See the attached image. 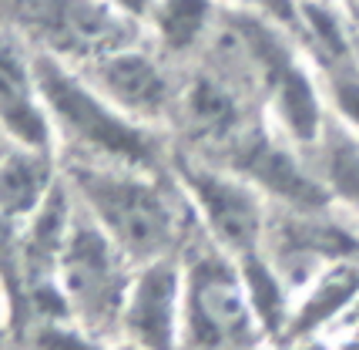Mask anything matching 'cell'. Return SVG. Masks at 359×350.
I'll return each mask as SVG.
<instances>
[{"mask_svg": "<svg viewBox=\"0 0 359 350\" xmlns=\"http://www.w3.org/2000/svg\"><path fill=\"white\" fill-rule=\"evenodd\" d=\"M172 175L205 242L232 259L262 253L272 206L249 179L222 162L198 159L182 148L172 152Z\"/></svg>", "mask_w": 359, "mask_h": 350, "instance_id": "obj_4", "label": "cell"}, {"mask_svg": "<svg viewBox=\"0 0 359 350\" xmlns=\"http://www.w3.org/2000/svg\"><path fill=\"white\" fill-rule=\"evenodd\" d=\"M262 118L266 125L292 142L302 152H313L332 122L326 81L302 51L276 71V78L262 91Z\"/></svg>", "mask_w": 359, "mask_h": 350, "instance_id": "obj_8", "label": "cell"}, {"mask_svg": "<svg viewBox=\"0 0 359 350\" xmlns=\"http://www.w3.org/2000/svg\"><path fill=\"white\" fill-rule=\"evenodd\" d=\"M313 169L323 182V189L329 192L332 206L343 216H349L353 223L359 219V135L332 115L326 135L319 138L313 152Z\"/></svg>", "mask_w": 359, "mask_h": 350, "instance_id": "obj_14", "label": "cell"}, {"mask_svg": "<svg viewBox=\"0 0 359 350\" xmlns=\"http://www.w3.org/2000/svg\"><path fill=\"white\" fill-rule=\"evenodd\" d=\"M7 148H11V142H7V135H4V131H0V155H4V152H7Z\"/></svg>", "mask_w": 359, "mask_h": 350, "instance_id": "obj_17", "label": "cell"}, {"mask_svg": "<svg viewBox=\"0 0 359 350\" xmlns=\"http://www.w3.org/2000/svg\"><path fill=\"white\" fill-rule=\"evenodd\" d=\"M41 98L54 135V152L61 162L81 165H118V169H172L175 142L168 131L138 125L118 112L108 98L81 74V67L57 54L34 48Z\"/></svg>", "mask_w": 359, "mask_h": 350, "instance_id": "obj_2", "label": "cell"}, {"mask_svg": "<svg viewBox=\"0 0 359 350\" xmlns=\"http://www.w3.org/2000/svg\"><path fill=\"white\" fill-rule=\"evenodd\" d=\"M185 327L182 350H272L252 310L238 259L191 233L185 253Z\"/></svg>", "mask_w": 359, "mask_h": 350, "instance_id": "obj_3", "label": "cell"}, {"mask_svg": "<svg viewBox=\"0 0 359 350\" xmlns=\"http://www.w3.org/2000/svg\"><path fill=\"white\" fill-rule=\"evenodd\" d=\"M61 179L64 165L54 148L11 145L0 155V223L20 229L41 212Z\"/></svg>", "mask_w": 359, "mask_h": 350, "instance_id": "obj_12", "label": "cell"}, {"mask_svg": "<svg viewBox=\"0 0 359 350\" xmlns=\"http://www.w3.org/2000/svg\"><path fill=\"white\" fill-rule=\"evenodd\" d=\"M222 0H155L144 20V41L172 64H198L219 24Z\"/></svg>", "mask_w": 359, "mask_h": 350, "instance_id": "obj_13", "label": "cell"}, {"mask_svg": "<svg viewBox=\"0 0 359 350\" xmlns=\"http://www.w3.org/2000/svg\"><path fill=\"white\" fill-rule=\"evenodd\" d=\"M17 313V300H14V290H11V283L0 276V334L11 327V320H14Z\"/></svg>", "mask_w": 359, "mask_h": 350, "instance_id": "obj_16", "label": "cell"}, {"mask_svg": "<svg viewBox=\"0 0 359 350\" xmlns=\"http://www.w3.org/2000/svg\"><path fill=\"white\" fill-rule=\"evenodd\" d=\"M44 51L74 67L91 64L114 48H125L144 34L104 0H44Z\"/></svg>", "mask_w": 359, "mask_h": 350, "instance_id": "obj_9", "label": "cell"}, {"mask_svg": "<svg viewBox=\"0 0 359 350\" xmlns=\"http://www.w3.org/2000/svg\"><path fill=\"white\" fill-rule=\"evenodd\" d=\"M182 327H185L182 256L138 263L118 323V344L128 350H182Z\"/></svg>", "mask_w": 359, "mask_h": 350, "instance_id": "obj_7", "label": "cell"}, {"mask_svg": "<svg viewBox=\"0 0 359 350\" xmlns=\"http://www.w3.org/2000/svg\"><path fill=\"white\" fill-rule=\"evenodd\" d=\"M104 4H111V7L121 17H128L131 24H138L141 31H144V20H148L151 7H155V0H104Z\"/></svg>", "mask_w": 359, "mask_h": 350, "instance_id": "obj_15", "label": "cell"}, {"mask_svg": "<svg viewBox=\"0 0 359 350\" xmlns=\"http://www.w3.org/2000/svg\"><path fill=\"white\" fill-rule=\"evenodd\" d=\"M359 306V259L336 263L316 276L313 283L292 297V317L285 344H296L306 337H332L343 327L349 313Z\"/></svg>", "mask_w": 359, "mask_h": 350, "instance_id": "obj_11", "label": "cell"}, {"mask_svg": "<svg viewBox=\"0 0 359 350\" xmlns=\"http://www.w3.org/2000/svg\"><path fill=\"white\" fill-rule=\"evenodd\" d=\"M81 74L118 112L135 118L138 125L172 135L185 78L178 74V64H172L161 51L144 41V34L125 48H114L94 58L91 64H81Z\"/></svg>", "mask_w": 359, "mask_h": 350, "instance_id": "obj_6", "label": "cell"}, {"mask_svg": "<svg viewBox=\"0 0 359 350\" xmlns=\"http://www.w3.org/2000/svg\"><path fill=\"white\" fill-rule=\"evenodd\" d=\"M0 131L11 145L54 148L34 48L11 31H0Z\"/></svg>", "mask_w": 359, "mask_h": 350, "instance_id": "obj_10", "label": "cell"}, {"mask_svg": "<svg viewBox=\"0 0 359 350\" xmlns=\"http://www.w3.org/2000/svg\"><path fill=\"white\" fill-rule=\"evenodd\" d=\"M135 266L138 263H131L78 209L71 239L54 273V290L61 297L64 320H71L74 327L97 340L118 344V323Z\"/></svg>", "mask_w": 359, "mask_h": 350, "instance_id": "obj_5", "label": "cell"}, {"mask_svg": "<svg viewBox=\"0 0 359 350\" xmlns=\"http://www.w3.org/2000/svg\"><path fill=\"white\" fill-rule=\"evenodd\" d=\"M61 165L78 209L131 263L185 253L195 223L172 169L148 172L81 162Z\"/></svg>", "mask_w": 359, "mask_h": 350, "instance_id": "obj_1", "label": "cell"}]
</instances>
